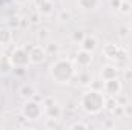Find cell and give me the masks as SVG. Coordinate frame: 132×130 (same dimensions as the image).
I'll return each mask as SVG.
<instances>
[{"mask_svg": "<svg viewBox=\"0 0 132 130\" xmlns=\"http://www.w3.org/2000/svg\"><path fill=\"white\" fill-rule=\"evenodd\" d=\"M49 77L57 84H69L75 77V66L69 58H59L49 66Z\"/></svg>", "mask_w": 132, "mask_h": 130, "instance_id": "6da1fadb", "label": "cell"}, {"mask_svg": "<svg viewBox=\"0 0 132 130\" xmlns=\"http://www.w3.org/2000/svg\"><path fill=\"white\" fill-rule=\"evenodd\" d=\"M78 104H80V107L86 113H89V115H98L101 110H104L106 95H104L103 90L91 89V90H86L85 94H81Z\"/></svg>", "mask_w": 132, "mask_h": 130, "instance_id": "7a4b0ae2", "label": "cell"}, {"mask_svg": "<svg viewBox=\"0 0 132 130\" xmlns=\"http://www.w3.org/2000/svg\"><path fill=\"white\" fill-rule=\"evenodd\" d=\"M45 113V107H43V103L42 101H37V99H28L23 103L22 106V115L25 119L28 121H37L43 116Z\"/></svg>", "mask_w": 132, "mask_h": 130, "instance_id": "3957f363", "label": "cell"}, {"mask_svg": "<svg viewBox=\"0 0 132 130\" xmlns=\"http://www.w3.org/2000/svg\"><path fill=\"white\" fill-rule=\"evenodd\" d=\"M9 57V61L14 67H28L31 64V58H29V52L26 48H14L12 52L8 55Z\"/></svg>", "mask_w": 132, "mask_h": 130, "instance_id": "277c9868", "label": "cell"}, {"mask_svg": "<svg viewBox=\"0 0 132 130\" xmlns=\"http://www.w3.org/2000/svg\"><path fill=\"white\" fill-rule=\"evenodd\" d=\"M26 49H28V52H29V58H31V63H32V64H42V63L48 58L46 48L42 46V44L28 46Z\"/></svg>", "mask_w": 132, "mask_h": 130, "instance_id": "5b68a950", "label": "cell"}, {"mask_svg": "<svg viewBox=\"0 0 132 130\" xmlns=\"http://www.w3.org/2000/svg\"><path fill=\"white\" fill-rule=\"evenodd\" d=\"M101 90L104 92V95H106V97H117V95L121 92V83H120L118 77H117V78H112V80L104 81V83H103V89H101Z\"/></svg>", "mask_w": 132, "mask_h": 130, "instance_id": "8992f818", "label": "cell"}, {"mask_svg": "<svg viewBox=\"0 0 132 130\" xmlns=\"http://www.w3.org/2000/svg\"><path fill=\"white\" fill-rule=\"evenodd\" d=\"M75 64L80 66V67H88V66L92 63L94 57H92V52L89 51H85V49H80L77 54H75Z\"/></svg>", "mask_w": 132, "mask_h": 130, "instance_id": "52a82bcc", "label": "cell"}, {"mask_svg": "<svg viewBox=\"0 0 132 130\" xmlns=\"http://www.w3.org/2000/svg\"><path fill=\"white\" fill-rule=\"evenodd\" d=\"M100 77L103 81H108V80H112V78H117L118 77V66L115 64H104L100 70Z\"/></svg>", "mask_w": 132, "mask_h": 130, "instance_id": "ba28073f", "label": "cell"}, {"mask_svg": "<svg viewBox=\"0 0 132 130\" xmlns=\"http://www.w3.org/2000/svg\"><path fill=\"white\" fill-rule=\"evenodd\" d=\"M35 94H37L35 92V87H34V84H31V83H25V84H22L19 87V98H22L23 101L32 99Z\"/></svg>", "mask_w": 132, "mask_h": 130, "instance_id": "9c48e42d", "label": "cell"}, {"mask_svg": "<svg viewBox=\"0 0 132 130\" xmlns=\"http://www.w3.org/2000/svg\"><path fill=\"white\" fill-rule=\"evenodd\" d=\"M97 46H98V40L94 35H86L80 43V49H85V51H89V52H94L97 49Z\"/></svg>", "mask_w": 132, "mask_h": 130, "instance_id": "30bf717a", "label": "cell"}, {"mask_svg": "<svg viewBox=\"0 0 132 130\" xmlns=\"http://www.w3.org/2000/svg\"><path fill=\"white\" fill-rule=\"evenodd\" d=\"M37 12L42 17H49L54 12V2L52 0H43L38 6H37Z\"/></svg>", "mask_w": 132, "mask_h": 130, "instance_id": "8fae6325", "label": "cell"}, {"mask_svg": "<svg viewBox=\"0 0 132 130\" xmlns=\"http://www.w3.org/2000/svg\"><path fill=\"white\" fill-rule=\"evenodd\" d=\"M77 78H78V84L80 86H91L92 84V73L91 70H80L78 73L75 72Z\"/></svg>", "mask_w": 132, "mask_h": 130, "instance_id": "7c38bea8", "label": "cell"}, {"mask_svg": "<svg viewBox=\"0 0 132 130\" xmlns=\"http://www.w3.org/2000/svg\"><path fill=\"white\" fill-rule=\"evenodd\" d=\"M12 41V32L9 28H0V46H8Z\"/></svg>", "mask_w": 132, "mask_h": 130, "instance_id": "4fadbf2b", "label": "cell"}, {"mask_svg": "<svg viewBox=\"0 0 132 130\" xmlns=\"http://www.w3.org/2000/svg\"><path fill=\"white\" fill-rule=\"evenodd\" d=\"M14 66L11 64L9 61V57H2L0 58V75H6L9 72H12Z\"/></svg>", "mask_w": 132, "mask_h": 130, "instance_id": "5bb4252c", "label": "cell"}, {"mask_svg": "<svg viewBox=\"0 0 132 130\" xmlns=\"http://www.w3.org/2000/svg\"><path fill=\"white\" fill-rule=\"evenodd\" d=\"M117 51H118V46H117V44H112V43H108V44H104V48H103V54H104V57L109 58V60H114Z\"/></svg>", "mask_w": 132, "mask_h": 130, "instance_id": "9a60e30c", "label": "cell"}, {"mask_svg": "<svg viewBox=\"0 0 132 130\" xmlns=\"http://www.w3.org/2000/svg\"><path fill=\"white\" fill-rule=\"evenodd\" d=\"M45 113H46L48 116H51V118H60L62 109H60V106H59L57 103H54L52 106H49V107L45 109Z\"/></svg>", "mask_w": 132, "mask_h": 130, "instance_id": "2e32d148", "label": "cell"}, {"mask_svg": "<svg viewBox=\"0 0 132 130\" xmlns=\"http://www.w3.org/2000/svg\"><path fill=\"white\" fill-rule=\"evenodd\" d=\"M100 5V0H78V6L86 11H92Z\"/></svg>", "mask_w": 132, "mask_h": 130, "instance_id": "e0dca14e", "label": "cell"}, {"mask_svg": "<svg viewBox=\"0 0 132 130\" xmlns=\"http://www.w3.org/2000/svg\"><path fill=\"white\" fill-rule=\"evenodd\" d=\"M114 60H115V63H117V64H123V63L128 60V51H126L125 48H118V51H117V54H115Z\"/></svg>", "mask_w": 132, "mask_h": 130, "instance_id": "ac0fdd59", "label": "cell"}, {"mask_svg": "<svg viewBox=\"0 0 132 130\" xmlns=\"http://www.w3.org/2000/svg\"><path fill=\"white\" fill-rule=\"evenodd\" d=\"M49 29H46V28H40L38 31H37V40L40 41V43H45V41H48V38H49Z\"/></svg>", "mask_w": 132, "mask_h": 130, "instance_id": "d6986e66", "label": "cell"}, {"mask_svg": "<svg viewBox=\"0 0 132 130\" xmlns=\"http://www.w3.org/2000/svg\"><path fill=\"white\" fill-rule=\"evenodd\" d=\"M86 37V34H85V31H81V29H77V31H74V32L71 34V40L74 41V43H81V40Z\"/></svg>", "mask_w": 132, "mask_h": 130, "instance_id": "ffe728a7", "label": "cell"}, {"mask_svg": "<svg viewBox=\"0 0 132 130\" xmlns=\"http://www.w3.org/2000/svg\"><path fill=\"white\" fill-rule=\"evenodd\" d=\"M45 127L46 129H59V118H51L48 116L45 119Z\"/></svg>", "mask_w": 132, "mask_h": 130, "instance_id": "44dd1931", "label": "cell"}, {"mask_svg": "<svg viewBox=\"0 0 132 130\" xmlns=\"http://www.w3.org/2000/svg\"><path fill=\"white\" fill-rule=\"evenodd\" d=\"M117 106H118V103H117L115 97H106V104H104L106 110H114Z\"/></svg>", "mask_w": 132, "mask_h": 130, "instance_id": "7402d4cb", "label": "cell"}, {"mask_svg": "<svg viewBox=\"0 0 132 130\" xmlns=\"http://www.w3.org/2000/svg\"><path fill=\"white\" fill-rule=\"evenodd\" d=\"M129 9H131V3H129V2H126V0H121V5H120L118 11H120L121 14L128 15V14H129Z\"/></svg>", "mask_w": 132, "mask_h": 130, "instance_id": "603a6c76", "label": "cell"}, {"mask_svg": "<svg viewBox=\"0 0 132 130\" xmlns=\"http://www.w3.org/2000/svg\"><path fill=\"white\" fill-rule=\"evenodd\" d=\"M60 22H69L71 20V12L68 11V9H63V11H60L59 12V17H57Z\"/></svg>", "mask_w": 132, "mask_h": 130, "instance_id": "cb8c5ba5", "label": "cell"}, {"mask_svg": "<svg viewBox=\"0 0 132 130\" xmlns=\"http://www.w3.org/2000/svg\"><path fill=\"white\" fill-rule=\"evenodd\" d=\"M45 48H46L48 55H49V54H57V52H59V44H55V43H49V44H46Z\"/></svg>", "mask_w": 132, "mask_h": 130, "instance_id": "d4e9b609", "label": "cell"}, {"mask_svg": "<svg viewBox=\"0 0 132 130\" xmlns=\"http://www.w3.org/2000/svg\"><path fill=\"white\" fill-rule=\"evenodd\" d=\"M69 129H83V130H86V129H89V126H88V124H85V123L77 121V123L71 124V126H69Z\"/></svg>", "mask_w": 132, "mask_h": 130, "instance_id": "484cf974", "label": "cell"}, {"mask_svg": "<svg viewBox=\"0 0 132 130\" xmlns=\"http://www.w3.org/2000/svg\"><path fill=\"white\" fill-rule=\"evenodd\" d=\"M40 17H42V15H40L38 12H37V14H32V15L29 17V23H31V25H37L38 20H40Z\"/></svg>", "mask_w": 132, "mask_h": 130, "instance_id": "4316f807", "label": "cell"}, {"mask_svg": "<svg viewBox=\"0 0 132 130\" xmlns=\"http://www.w3.org/2000/svg\"><path fill=\"white\" fill-rule=\"evenodd\" d=\"M120 5H121V0H111V8H114V9L118 11Z\"/></svg>", "mask_w": 132, "mask_h": 130, "instance_id": "83f0119b", "label": "cell"}, {"mask_svg": "<svg viewBox=\"0 0 132 130\" xmlns=\"http://www.w3.org/2000/svg\"><path fill=\"white\" fill-rule=\"evenodd\" d=\"M9 25H11L12 28H19V25H20V20H19V18H11V20H9Z\"/></svg>", "mask_w": 132, "mask_h": 130, "instance_id": "f1b7e54d", "label": "cell"}, {"mask_svg": "<svg viewBox=\"0 0 132 130\" xmlns=\"http://www.w3.org/2000/svg\"><path fill=\"white\" fill-rule=\"evenodd\" d=\"M126 31H128V26L121 28V29H120V37H126Z\"/></svg>", "mask_w": 132, "mask_h": 130, "instance_id": "f546056e", "label": "cell"}, {"mask_svg": "<svg viewBox=\"0 0 132 130\" xmlns=\"http://www.w3.org/2000/svg\"><path fill=\"white\" fill-rule=\"evenodd\" d=\"M103 126H104V127H112V126H114V121H112V119H108Z\"/></svg>", "mask_w": 132, "mask_h": 130, "instance_id": "4dcf8cb0", "label": "cell"}, {"mask_svg": "<svg viewBox=\"0 0 132 130\" xmlns=\"http://www.w3.org/2000/svg\"><path fill=\"white\" fill-rule=\"evenodd\" d=\"M14 2H15L17 5H25V3H28L29 0H14Z\"/></svg>", "mask_w": 132, "mask_h": 130, "instance_id": "1f68e13d", "label": "cell"}, {"mask_svg": "<svg viewBox=\"0 0 132 130\" xmlns=\"http://www.w3.org/2000/svg\"><path fill=\"white\" fill-rule=\"evenodd\" d=\"M128 29H129V31H132V20L129 22V25H128Z\"/></svg>", "mask_w": 132, "mask_h": 130, "instance_id": "d6a6232c", "label": "cell"}, {"mask_svg": "<svg viewBox=\"0 0 132 130\" xmlns=\"http://www.w3.org/2000/svg\"><path fill=\"white\" fill-rule=\"evenodd\" d=\"M129 17L132 18V3H131V9H129Z\"/></svg>", "mask_w": 132, "mask_h": 130, "instance_id": "836d02e7", "label": "cell"}, {"mask_svg": "<svg viewBox=\"0 0 132 130\" xmlns=\"http://www.w3.org/2000/svg\"><path fill=\"white\" fill-rule=\"evenodd\" d=\"M128 69H129V70H131V72H132V64H131V67H128Z\"/></svg>", "mask_w": 132, "mask_h": 130, "instance_id": "e575fe53", "label": "cell"}]
</instances>
